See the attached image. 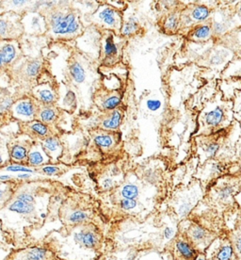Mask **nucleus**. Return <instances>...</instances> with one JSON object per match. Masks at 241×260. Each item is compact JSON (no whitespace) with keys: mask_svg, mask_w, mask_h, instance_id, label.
<instances>
[{"mask_svg":"<svg viewBox=\"0 0 241 260\" xmlns=\"http://www.w3.org/2000/svg\"><path fill=\"white\" fill-rule=\"evenodd\" d=\"M37 182H20L13 198L0 208V232L14 248L35 243L48 220L49 211L37 201Z\"/></svg>","mask_w":241,"mask_h":260,"instance_id":"f257e3e1","label":"nucleus"},{"mask_svg":"<svg viewBox=\"0 0 241 260\" xmlns=\"http://www.w3.org/2000/svg\"><path fill=\"white\" fill-rule=\"evenodd\" d=\"M39 242L50 248L60 260H100L106 251L107 234L103 225L86 222L52 229Z\"/></svg>","mask_w":241,"mask_h":260,"instance_id":"f03ea898","label":"nucleus"},{"mask_svg":"<svg viewBox=\"0 0 241 260\" xmlns=\"http://www.w3.org/2000/svg\"><path fill=\"white\" fill-rule=\"evenodd\" d=\"M199 164L216 159L227 164L241 159V128L234 121L227 128L209 136L193 137Z\"/></svg>","mask_w":241,"mask_h":260,"instance_id":"7ed1b4c3","label":"nucleus"},{"mask_svg":"<svg viewBox=\"0 0 241 260\" xmlns=\"http://www.w3.org/2000/svg\"><path fill=\"white\" fill-rule=\"evenodd\" d=\"M233 107V100L224 98L218 87L202 105L193 137L209 136L227 128L235 121Z\"/></svg>","mask_w":241,"mask_h":260,"instance_id":"20e7f679","label":"nucleus"},{"mask_svg":"<svg viewBox=\"0 0 241 260\" xmlns=\"http://www.w3.org/2000/svg\"><path fill=\"white\" fill-rule=\"evenodd\" d=\"M241 188V175H225L205 189L202 202L218 213H225L236 206L235 196Z\"/></svg>","mask_w":241,"mask_h":260,"instance_id":"39448f33","label":"nucleus"},{"mask_svg":"<svg viewBox=\"0 0 241 260\" xmlns=\"http://www.w3.org/2000/svg\"><path fill=\"white\" fill-rule=\"evenodd\" d=\"M58 218L61 228H71L86 222H97L106 226L107 223L101 210L83 202L72 201V198L63 200L58 210Z\"/></svg>","mask_w":241,"mask_h":260,"instance_id":"423d86ee","label":"nucleus"},{"mask_svg":"<svg viewBox=\"0 0 241 260\" xmlns=\"http://www.w3.org/2000/svg\"><path fill=\"white\" fill-rule=\"evenodd\" d=\"M176 187L171 195L169 206L176 218L182 221L189 219L191 212L202 201L205 191L200 181L195 178H192L187 185Z\"/></svg>","mask_w":241,"mask_h":260,"instance_id":"0eeeda50","label":"nucleus"},{"mask_svg":"<svg viewBox=\"0 0 241 260\" xmlns=\"http://www.w3.org/2000/svg\"><path fill=\"white\" fill-rule=\"evenodd\" d=\"M178 231L186 235L200 254H204L212 241L220 235L193 219H186L181 221Z\"/></svg>","mask_w":241,"mask_h":260,"instance_id":"6e6552de","label":"nucleus"},{"mask_svg":"<svg viewBox=\"0 0 241 260\" xmlns=\"http://www.w3.org/2000/svg\"><path fill=\"white\" fill-rule=\"evenodd\" d=\"M48 26L53 35L56 36H75L80 31V22L76 13L54 10L50 12L48 18Z\"/></svg>","mask_w":241,"mask_h":260,"instance_id":"1a4fd4ad","label":"nucleus"},{"mask_svg":"<svg viewBox=\"0 0 241 260\" xmlns=\"http://www.w3.org/2000/svg\"><path fill=\"white\" fill-rule=\"evenodd\" d=\"M232 164L222 162L216 159H210L202 164H199L193 178L199 180L202 188L205 189L218 178L230 174Z\"/></svg>","mask_w":241,"mask_h":260,"instance_id":"9d476101","label":"nucleus"},{"mask_svg":"<svg viewBox=\"0 0 241 260\" xmlns=\"http://www.w3.org/2000/svg\"><path fill=\"white\" fill-rule=\"evenodd\" d=\"M4 260H60L50 248L37 242L24 247L14 248Z\"/></svg>","mask_w":241,"mask_h":260,"instance_id":"9b49d317","label":"nucleus"},{"mask_svg":"<svg viewBox=\"0 0 241 260\" xmlns=\"http://www.w3.org/2000/svg\"><path fill=\"white\" fill-rule=\"evenodd\" d=\"M204 255L206 260H238L233 244L225 232L221 233L212 241L205 250Z\"/></svg>","mask_w":241,"mask_h":260,"instance_id":"f8f14e48","label":"nucleus"},{"mask_svg":"<svg viewBox=\"0 0 241 260\" xmlns=\"http://www.w3.org/2000/svg\"><path fill=\"white\" fill-rule=\"evenodd\" d=\"M169 250L174 260H196L200 254L186 235L178 231L176 238L169 242Z\"/></svg>","mask_w":241,"mask_h":260,"instance_id":"ddd939ff","label":"nucleus"},{"mask_svg":"<svg viewBox=\"0 0 241 260\" xmlns=\"http://www.w3.org/2000/svg\"><path fill=\"white\" fill-rule=\"evenodd\" d=\"M94 18L100 25L110 28V29H118L122 28V17L118 10H115L109 5H103L98 9L97 12L94 13Z\"/></svg>","mask_w":241,"mask_h":260,"instance_id":"4468645a","label":"nucleus"},{"mask_svg":"<svg viewBox=\"0 0 241 260\" xmlns=\"http://www.w3.org/2000/svg\"><path fill=\"white\" fill-rule=\"evenodd\" d=\"M11 111L13 113V117L23 120V121H29V122L32 121L36 113L35 106L33 104L32 101L28 99H21L19 101H17L16 103L13 104Z\"/></svg>","mask_w":241,"mask_h":260,"instance_id":"2eb2a0df","label":"nucleus"},{"mask_svg":"<svg viewBox=\"0 0 241 260\" xmlns=\"http://www.w3.org/2000/svg\"><path fill=\"white\" fill-rule=\"evenodd\" d=\"M51 162L50 157L47 156L46 151L43 148L42 144H33L30 147L27 156V162L26 165L29 167L39 168L44 167L46 165H49Z\"/></svg>","mask_w":241,"mask_h":260,"instance_id":"dca6fc26","label":"nucleus"},{"mask_svg":"<svg viewBox=\"0 0 241 260\" xmlns=\"http://www.w3.org/2000/svg\"><path fill=\"white\" fill-rule=\"evenodd\" d=\"M26 22H23L24 26H26V29L28 32L44 33L46 30L47 23L44 19V16L38 13H27L26 15Z\"/></svg>","mask_w":241,"mask_h":260,"instance_id":"f3484780","label":"nucleus"},{"mask_svg":"<svg viewBox=\"0 0 241 260\" xmlns=\"http://www.w3.org/2000/svg\"><path fill=\"white\" fill-rule=\"evenodd\" d=\"M233 244L235 254L241 260V208L237 209V214L234 226L225 232Z\"/></svg>","mask_w":241,"mask_h":260,"instance_id":"a211bd4d","label":"nucleus"},{"mask_svg":"<svg viewBox=\"0 0 241 260\" xmlns=\"http://www.w3.org/2000/svg\"><path fill=\"white\" fill-rule=\"evenodd\" d=\"M212 28L210 25H197L189 28L187 33V39L192 43H205L212 36Z\"/></svg>","mask_w":241,"mask_h":260,"instance_id":"6ab92c4d","label":"nucleus"},{"mask_svg":"<svg viewBox=\"0 0 241 260\" xmlns=\"http://www.w3.org/2000/svg\"><path fill=\"white\" fill-rule=\"evenodd\" d=\"M41 144L46 151L47 156L50 157L51 162H58L59 157L62 154V147L59 140L56 137L49 136L46 138Z\"/></svg>","mask_w":241,"mask_h":260,"instance_id":"aec40b11","label":"nucleus"},{"mask_svg":"<svg viewBox=\"0 0 241 260\" xmlns=\"http://www.w3.org/2000/svg\"><path fill=\"white\" fill-rule=\"evenodd\" d=\"M182 8H177L174 12L169 13L165 17L162 22V28L164 32L173 35L179 32L180 30V16H181Z\"/></svg>","mask_w":241,"mask_h":260,"instance_id":"412c9836","label":"nucleus"},{"mask_svg":"<svg viewBox=\"0 0 241 260\" xmlns=\"http://www.w3.org/2000/svg\"><path fill=\"white\" fill-rule=\"evenodd\" d=\"M19 184V179L17 181L13 179L10 181H0V208H3L13 198Z\"/></svg>","mask_w":241,"mask_h":260,"instance_id":"4be33fe9","label":"nucleus"},{"mask_svg":"<svg viewBox=\"0 0 241 260\" xmlns=\"http://www.w3.org/2000/svg\"><path fill=\"white\" fill-rule=\"evenodd\" d=\"M29 149L30 148H26V145L24 144H14L11 148H9L10 161L16 165H26Z\"/></svg>","mask_w":241,"mask_h":260,"instance_id":"5701e85b","label":"nucleus"},{"mask_svg":"<svg viewBox=\"0 0 241 260\" xmlns=\"http://www.w3.org/2000/svg\"><path fill=\"white\" fill-rule=\"evenodd\" d=\"M102 51L104 55L105 61H107L108 64H111L112 62L117 60L119 57V48L113 40V36L111 34L107 36L104 40Z\"/></svg>","mask_w":241,"mask_h":260,"instance_id":"b1692460","label":"nucleus"},{"mask_svg":"<svg viewBox=\"0 0 241 260\" xmlns=\"http://www.w3.org/2000/svg\"><path fill=\"white\" fill-rule=\"evenodd\" d=\"M35 96L45 105H51L56 101V93L48 85H43L34 91Z\"/></svg>","mask_w":241,"mask_h":260,"instance_id":"393cba45","label":"nucleus"},{"mask_svg":"<svg viewBox=\"0 0 241 260\" xmlns=\"http://www.w3.org/2000/svg\"><path fill=\"white\" fill-rule=\"evenodd\" d=\"M122 119H123V115H122L121 111L115 110L111 112V114L109 117L105 119L102 126L104 127L105 129H117L122 123Z\"/></svg>","mask_w":241,"mask_h":260,"instance_id":"a878e982","label":"nucleus"},{"mask_svg":"<svg viewBox=\"0 0 241 260\" xmlns=\"http://www.w3.org/2000/svg\"><path fill=\"white\" fill-rule=\"evenodd\" d=\"M141 28L140 23L137 18L132 17L130 19L126 20L123 24V26L121 28V34L124 37H129L136 35Z\"/></svg>","mask_w":241,"mask_h":260,"instance_id":"bb28decb","label":"nucleus"},{"mask_svg":"<svg viewBox=\"0 0 241 260\" xmlns=\"http://www.w3.org/2000/svg\"><path fill=\"white\" fill-rule=\"evenodd\" d=\"M14 21L9 19L7 16L0 17V39L12 38L14 31Z\"/></svg>","mask_w":241,"mask_h":260,"instance_id":"cd10ccee","label":"nucleus"},{"mask_svg":"<svg viewBox=\"0 0 241 260\" xmlns=\"http://www.w3.org/2000/svg\"><path fill=\"white\" fill-rule=\"evenodd\" d=\"M0 55L2 57L4 64H10L16 58V48L13 44H6L2 46L0 50Z\"/></svg>","mask_w":241,"mask_h":260,"instance_id":"c85d7f7f","label":"nucleus"},{"mask_svg":"<svg viewBox=\"0 0 241 260\" xmlns=\"http://www.w3.org/2000/svg\"><path fill=\"white\" fill-rule=\"evenodd\" d=\"M28 127L31 130V132L35 135L41 137V138H47L49 137L50 130L46 124L40 122V121H31L28 123Z\"/></svg>","mask_w":241,"mask_h":260,"instance_id":"c756f323","label":"nucleus"},{"mask_svg":"<svg viewBox=\"0 0 241 260\" xmlns=\"http://www.w3.org/2000/svg\"><path fill=\"white\" fill-rule=\"evenodd\" d=\"M70 74L72 76L73 79L76 83L81 84L83 83L86 79V73H85L84 68L82 65L79 62H74L70 66Z\"/></svg>","mask_w":241,"mask_h":260,"instance_id":"7c9ffc66","label":"nucleus"},{"mask_svg":"<svg viewBox=\"0 0 241 260\" xmlns=\"http://www.w3.org/2000/svg\"><path fill=\"white\" fill-rule=\"evenodd\" d=\"M57 119V111L50 107L43 108L39 111V121L44 124H51Z\"/></svg>","mask_w":241,"mask_h":260,"instance_id":"2f4dec72","label":"nucleus"},{"mask_svg":"<svg viewBox=\"0 0 241 260\" xmlns=\"http://www.w3.org/2000/svg\"><path fill=\"white\" fill-rule=\"evenodd\" d=\"M94 143L99 148L110 149L114 144V139L109 134H101L94 138Z\"/></svg>","mask_w":241,"mask_h":260,"instance_id":"473e14b6","label":"nucleus"},{"mask_svg":"<svg viewBox=\"0 0 241 260\" xmlns=\"http://www.w3.org/2000/svg\"><path fill=\"white\" fill-rule=\"evenodd\" d=\"M223 78H241V62L234 61L222 74Z\"/></svg>","mask_w":241,"mask_h":260,"instance_id":"72a5a7b5","label":"nucleus"},{"mask_svg":"<svg viewBox=\"0 0 241 260\" xmlns=\"http://www.w3.org/2000/svg\"><path fill=\"white\" fill-rule=\"evenodd\" d=\"M233 112L234 119L239 124L241 128V89L235 93V98L233 99Z\"/></svg>","mask_w":241,"mask_h":260,"instance_id":"f704fd0d","label":"nucleus"},{"mask_svg":"<svg viewBox=\"0 0 241 260\" xmlns=\"http://www.w3.org/2000/svg\"><path fill=\"white\" fill-rule=\"evenodd\" d=\"M120 102H121V96L119 94H112L111 96L105 99L102 103V107L105 111H111L117 108Z\"/></svg>","mask_w":241,"mask_h":260,"instance_id":"c9c22d12","label":"nucleus"},{"mask_svg":"<svg viewBox=\"0 0 241 260\" xmlns=\"http://www.w3.org/2000/svg\"><path fill=\"white\" fill-rule=\"evenodd\" d=\"M41 70V62L38 60L32 61L27 66V76L30 78H34L39 74Z\"/></svg>","mask_w":241,"mask_h":260,"instance_id":"e433bc0d","label":"nucleus"},{"mask_svg":"<svg viewBox=\"0 0 241 260\" xmlns=\"http://www.w3.org/2000/svg\"><path fill=\"white\" fill-rule=\"evenodd\" d=\"M178 231H176L175 228L173 226H169L167 225L166 228L163 229V239L165 241H173L175 238H176V234H177Z\"/></svg>","mask_w":241,"mask_h":260,"instance_id":"4c0bfd02","label":"nucleus"},{"mask_svg":"<svg viewBox=\"0 0 241 260\" xmlns=\"http://www.w3.org/2000/svg\"><path fill=\"white\" fill-rule=\"evenodd\" d=\"M13 104L14 103H13V98H5L3 101H1L0 102V115L4 114L8 111H11Z\"/></svg>","mask_w":241,"mask_h":260,"instance_id":"58836bf2","label":"nucleus"},{"mask_svg":"<svg viewBox=\"0 0 241 260\" xmlns=\"http://www.w3.org/2000/svg\"><path fill=\"white\" fill-rule=\"evenodd\" d=\"M39 171L41 173H43L44 175H46V176H55V175L59 174L60 170L58 167L53 166V165H46L44 167H41Z\"/></svg>","mask_w":241,"mask_h":260,"instance_id":"ea45409f","label":"nucleus"},{"mask_svg":"<svg viewBox=\"0 0 241 260\" xmlns=\"http://www.w3.org/2000/svg\"><path fill=\"white\" fill-rule=\"evenodd\" d=\"M161 101L160 100H158V99H156V98H153V99H149L148 101H147V103H146V106H147V109L151 111H157L161 108Z\"/></svg>","mask_w":241,"mask_h":260,"instance_id":"a19ab883","label":"nucleus"},{"mask_svg":"<svg viewBox=\"0 0 241 260\" xmlns=\"http://www.w3.org/2000/svg\"><path fill=\"white\" fill-rule=\"evenodd\" d=\"M6 170L7 171H10V172H23V173H27V174L33 173L32 170L30 168H27L25 166H21V165L9 166V167H7Z\"/></svg>","mask_w":241,"mask_h":260,"instance_id":"79ce46f5","label":"nucleus"},{"mask_svg":"<svg viewBox=\"0 0 241 260\" xmlns=\"http://www.w3.org/2000/svg\"><path fill=\"white\" fill-rule=\"evenodd\" d=\"M235 201L236 206H237L238 208H241V188L240 189H239V191L237 192V194L235 196Z\"/></svg>","mask_w":241,"mask_h":260,"instance_id":"37998d69","label":"nucleus"},{"mask_svg":"<svg viewBox=\"0 0 241 260\" xmlns=\"http://www.w3.org/2000/svg\"><path fill=\"white\" fill-rule=\"evenodd\" d=\"M5 160H4V158H3V156L2 155L0 154V168H2V167H4L5 166Z\"/></svg>","mask_w":241,"mask_h":260,"instance_id":"c03bdc74","label":"nucleus"},{"mask_svg":"<svg viewBox=\"0 0 241 260\" xmlns=\"http://www.w3.org/2000/svg\"><path fill=\"white\" fill-rule=\"evenodd\" d=\"M236 14H237V16L239 17V19L241 20V3L240 5L236 6Z\"/></svg>","mask_w":241,"mask_h":260,"instance_id":"a18cd8bd","label":"nucleus"},{"mask_svg":"<svg viewBox=\"0 0 241 260\" xmlns=\"http://www.w3.org/2000/svg\"><path fill=\"white\" fill-rule=\"evenodd\" d=\"M196 260H206V257H205L204 254H199Z\"/></svg>","mask_w":241,"mask_h":260,"instance_id":"49530a36","label":"nucleus"},{"mask_svg":"<svg viewBox=\"0 0 241 260\" xmlns=\"http://www.w3.org/2000/svg\"><path fill=\"white\" fill-rule=\"evenodd\" d=\"M4 62H3V59H2V57H1V55H0V69L4 66Z\"/></svg>","mask_w":241,"mask_h":260,"instance_id":"de8ad7c7","label":"nucleus"}]
</instances>
